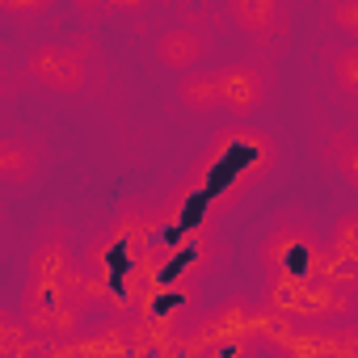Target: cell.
<instances>
[{
	"mask_svg": "<svg viewBox=\"0 0 358 358\" xmlns=\"http://www.w3.org/2000/svg\"><path fill=\"white\" fill-rule=\"evenodd\" d=\"M266 312H278L308 329V324H324V320L354 312V295H345L320 278H291V274L270 270L266 274Z\"/></svg>",
	"mask_w": 358,
	"mask_h": 358,
	"instance_id": "obj_1",
	"label": "cell"
},
{
	"mask_svg": "<svg viewBox=\"0 0 358 358\" xmlns=\"http://www.w3.org/2000/svg\"><path fill=\"white\" fill-rule=\"evenodd\" d=\"M89 47V43H85ZM85 47H64V43H43L30 51V80L51 89V93H80L85 89V76H89V59H85Z\"/></svg>",
	"mask_w": 358,
	"mask_h": 358,
	"instance_id": "obj_2",
	"label": "cell"
},
{
	"mask_svg": "<svg viewBox=\"0 0 358 358\" xmlns=\"http://www.w3.org/2000/svg\"><path fill=\"white\" fill-rule=\"evenodd\" d=\"M320 241L308 228H282L262 245V262L278 274L291 278H316V262H320Z\"/></svg>",
	"mask_w": 358,
	"mask_h": 358,
	"instance_id": "obj_3",
	"label": "cell"
},
{
	"mask_svg": "<svg viewBox=\"0 0 358 358\" xmlns=\"http://www.w3.org/2000/svg\"><path fill=\"white\" fill-rule=\"evenodd\" d=\"M266 97V76L249 64H228L220 68V106L232 114V118H245L262 106Z\"/></svg>",
	"mask_w": 358,
	"mask_h": 358,
	"instance_id": "obj_4",
	"label": "cell"
},
{
	"mask_svg": "<svg viewBox=\"0 0 358 358\" xmlns=\"http://www.w3.org/2000/svg\"><path fill=\"white\" fill-rule=\"evenodd\" d=\"M316 278L345 291V295H354L358 291V249L329 236L324 249H320V262H316Z\"/></svg>",
	"mask_w": 358,
	"mask_h": 358,
	"instance_id": "obj_5",
	"label": "cell"
},
{
	"mask_svg": "<svg viewBox=\"0 0 358 358\" xmlns=\"http://www.w3.org/2000/svg\"><path fill=\"white\" fill-rule=\"evenodd\" d=\"M303 345L316 358H358V324H308Z\"/></svg>",
	"mask_w": 358,
	"mask_h": 358,
	"instance_id": "obj_6",
	"label": "cell"
},
{
	"mask_svg": "<svg viewBox=\"0 0 358 358\" xmlns=\"http://www.w3.org/2000/svg\"><path fill=\"white\" fill-rule=\"evenodd\" d=\"M203 38L194 34V30H186V26H177V30H164L160 38H156V59L164 64V68H177V72H194V64L203 59Z\"/></svg>",
	"mask_w": 358,
	"mask_h": 358,
	"instance_id": "obj_7",
	"label": "cell"
},
{
	"mask_svg": "<svg viewBox=\"0 0 358 358\" xmlns=\"http://www.w3.org/2000/svg\"><path fill=\"white\" fill-rule=\"evenodd\" d=\"M177 101H182L186 110H194V114L215 110L220 106V72H211V68L186 72L182 80H177Z\"/></svg>",
	"mask_w": 358,
	"mask_h": 358,
	"instance_id": "obj_8",
	"label": "cell"
},
{
	"mask_svg": "<svg viewBox=\"0 0 358 358\" xmlns=\"http://www.w3.org/2000/svg\"><path fill=\"white\" fill-rule=\"evenodd\" d=\"M228 17H232L241 30L266 38V34L282 22V9H278V0H228Z\"/></svg>",
	"mask_w": 358,
	"mask_h": 358,
	"instance_id": "obj_9",
	"label": "cell"
},
{
	"mask_svg": "<svg viewBox=\"0 0 358 358\" xmlns=\"http://www.w3.org/2000/svg\"><path fill=\"white\" fill-rule=\"evenodd\" d=\"M0 177L9 186H26L30 177H38V152L22 139H0Z\"/></svg>",
	"mask_w": 358,
	"mask_h": 358,
	"instance_id": "obj_10",
	"label": "cell"
},
{
	"mask_svg": "<svg viewBox=\"0 0 358 358\" xmlns=\"http://www.w3.org/2000/svg\"><path fill=\"white\" fill-rule=\"evenodd\" d=\"M333 80L345 97H358V43H350L333 55Z\"/></svg>",
	"mask_w": 358,
	"mask_h": 358,
	"instance_id": "obj_11",
	"label": "cell"
},
{
	"mask_svg": "<svg viewBox=\"0 0 358 358\" xmlns=\"http://www.w3.org/2000/svg\"><path fill=\"white\" fill-rule=\"evenodd\" d=\"M329 22H333L337 30L354 34V43H358V0H337V5L329 9Z\"/></svg>",
	"mask_w": 358,
	"mask_h": 358,
	"instance_id": "obj_12",
	"label": "cell"
},
{
	"mask_svg": "<svg viewBox=\"0 0 358 358\" xmlns=\"http://www.w3.org/2000/svg\"><path fill=\"white\" fill-rule=\"evenodd\" d=\"M333 241H345V245H354L358 249V211L354 215H341L337 224H333V232H329Z\"/></svg>",
	"mask_w": 358,
	"mask_h": 358,
	"instance_id": "obj_13",
	"label": "cell"
},
{
	"mask_svg": "<svg viewBox=\"0 0 358 358\" xmlns=\"http://www.w3.org/2000/svg\"><path fill=\"white\" fill-rule=\"evenodd\" d=\"M341 173H345V182L358 190V139H350L341 148Z\"/></svg>",
	"mask_w": 358,
	"mask_h": 358,
	"instance_id": "obj_14",
	"label": "cell"
},
{
	"mask_svg": "<svg viewBox=\"0 0 358 358\" xmlns=\"http://www.w3.org/2000/svg\"><path fill=\"white\" fill-rule=\"evenodd\" d=\"M9 13H43L47 9V0H38V5H30V0H0Z\"/></svg>",
	"mask_w": 358,
	"mask_h": 358,
	"instance_id": "obj_15",
	"label": "cell"
},
{
	"mask_svg": "<svg viewBox=\"0 0 358 358\" xmlns=\"http://www.w3.org/2000/svg\"><path fill=\"white\" fill-rule=\"evenodd\" d=\"M278 358H316V354H312L308 345H299V350H291V354H278Z\"/></svg>",
	"mask_w": 358,
	"mask_h": 358,
	"instance_id": "obj_16",
	"label": "cell"
},
{
	"mask_svg": "<svg viewBox=\"0 0 358 358\" xmlns=\"http://www.w3.org/2000/svg\"><path fill=\"white\" fill-rule=\"evenodd\" d=\"M30 358H55V354H51V345H38V350H34Z\"/></svg>",
	"mask_w": 358,
	"mask_h": 358,
	"instance_id": "obj_17",
	"label": "cell"
}]
</instances>
